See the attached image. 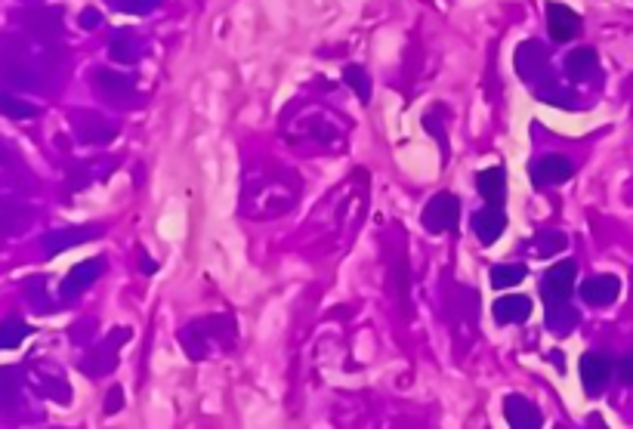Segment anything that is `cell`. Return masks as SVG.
I'll list each match as a JSON object with an SVG mask.
<instances>
[{
	"label": "cell",
	"instance_id": "1",
	"mask_svg": "<svg viewBox=\"0 0 633 429\" xmlns=\"http://www.w3.org/2000/svg\"><path fill=\"white\" fill-rule=\"evenodd\" d=\"M293 183H291V173H282V176H251L247 179V189L241 195V210L251 214L254 205H269V216H278L284 210L293 207Z\"/></svg>",
	"mask_w": 633,
	"mask_h": 429
},
{
	"label": "cell",
	"instance_id": "2",
	"mask_svg": "<svg viewBox=\"0 0 633 429\" xmlns=\"http://www.w3.org/2000/svg\"><path fill=\"white\" fill-rule=\"evenodd\" d=\"M457 220H461V201L451 192H439L427 201L424 214H420V223L429 235H442V232H455Z\"/></svg>",
	"mask_w": 633,
	"mask_h": 429
},
{
	"label": "cell",
	"instance_id": "3",
	"mask_svg": "<svg viewBox=\"0 0 633 429\" xmlns=\"http://www.w3.org/2000/svg\"><path fill=\"white\" fill-rule=\"evenodd\" d=\"M571 173H575L571 161H565L562 155H547V157H541V161L532 164V183L538 186V189L562 186L565 179H571Z\"/></svg>",
	"mask_w": 633,
	"mask_h": 429
},
{
	"label": "cell",
	"instance_id": "4",
	"mask_svg": "<svg viewBox=\"0 0 633 429\" xmlns=\"http://www.w3.org/2000/svg\"><path fill=\"white\" fill-rule=\"evenodd\" d=\"M575 275H578V262L575 260H562V262H556L553 269H547L544 281H541L544 297L547 300H569L571 288H575Z\"/></svg>",
	"mask_w": 633,
	"mask_h": 429
},
{
	"label": "cell",
	"instance_id": "5",
	"mask_svg": "<svg viewBox=\"0 0 633 429\" xmlns=\"http://www.w3.org/2000/svg\"><path fill=\"white\" fill-rule=\"evenodd\" d=\"M504 229H507V214H504L501 205H485L473 214V232L485 247H492L504 235Z\"/></svg>",
	"mask_w": 633,
	"mask_h": 429
},
{
	"label": "cell",
	"instance_id": "6",
	"mask_svg": "<svg viewBox=\"0 0 633 429\" xmlns=\"http://www.w3.org/2000/svg\"><path fill=\"white\" fill-rule=\"evenodd\" d=\"M547 28L553 41H571L581 34V16L575 10H569L565 4H547Z\"/></svg>",
	"mask_w": 633,
	"mask_h": 429
},
{
	"label": "cell",
	"instance_id": "7",
	"mask_svg": "<svg viewBox=\"0 0 633 429\" xmlns=\"http://www.w3.org/2000/svg\"><path fill=\"white\" fill-rule=\"evenodd\" d=\"M609 377H612V361L599 352H587L581 358V380H584V389L590 396L602 393L609 386Z\"/></svg>",
	"mask_w": 633,
	"mask_h": 429
},
{
	"label": "cell",
	"instance_id": "8",
	"mask_svg": "<svg viewBox=\"0 0 633 429\" xmlns=\"http://www.w3.org/2000/svg\"><path fill=\"white\" fill-rule=\"evenodd\" d=\"M504 417H507V424L513 429H538L541 426V411L523 396H510L507 402H504Z\"/></svg>",
	"mask_w": 633,
	"mask_h": 429
},
{
	"label": "cell",
	"instance_id": "9",
	"mask_svg": "<svg viewBox=\"0 0 633 429\" xmlns=\"http://www.w3.org/2000/svg\"><path fill=\"white\" fill-rule=\"evenodd\" d=\"M516 72H519V78H525V81H534L541 74V69L547 65V50L541 47L538 41H525V43H519V50H516Z\"/></svg>",
	"mask_w": 633,
	"mask_h": 429
},
{
	"label": "cell",
	"instance_id": "10",
	"mask_svg": "<svg viewBox=\"0 0 633 429\" xmlns=\"http://www.w3.org/2000/svg\"><path fill=\"white\" fill-rule=\"evenodd\" d=\"M618 291H621V281H618L615 275H593L590 281L581 284V297H584V303H590V306L615 303Z\"/></svg>",
	"mask_w": 633,
	"mask_h": 429
},
{
	"label": "cell",
	"instance_id": "11",
	"mask_svg": "<svg viewBox=\"0 0 633 429\" xmlns=\"http://www.w3.org/2000/svg\"><path fill=\"white\" fill-rule=\"evenodd\" d=\"M492 315L501 321V325H523V321L532 315V300L523 297V293H516V297H501L494 303Z\"/></svg>",
	"mask_w": 633,
	"mask_h": 429
},
{
	"label": "cell",
	"instance_id": "12",
	"mask_svg": "<svg viewBox=\"0 0 633 429\" xmlns=\"http://www.w3.org/2000/svg\"><path fill=\"white\" fill-rule=\"evenodd\" d=\"M476 189H479L482 198L488 201V205H501L504 195H507V173H504V167H485V170H479Z\"/></svg>",
	"mask_w": 633,
	"mask_h": 429
},
{
	"label": "cell",
	"instance_id": "13",
	"mask_svg": "<svg viewBox=\"0 0 633 429\" xmlns=\"http://www.w3.org/2000/svg\"><path fill=\"white\" fill-rule=\"evenodd\" d=\"M102 269H105L102 260H87V262H81V266H74L72 275L62 281V297H74V293H81L84 288H90V284L100 278Z\"/></svg>",
	"mask_w": 633,
	"mask_h": 429
},
{
	"label": "cell",
	"instance_id": "14",
	"mask_svg": "<svg viewBox=\"0 0 633 429\" xmlns=\"http://www.w3.org/2000/svg\"><path fill=\"white\" fill-rule=\"evenodd\" d=\"M578 325V312L569 306V300H547V328L556 337L571 334Z\"/></svg>",
	"mask_w": 633,
	"mask_h": 429
},
{
	"label": "cell",
	"instance_id": "15",
	"mask_svg": "<svg viewBox=\"0 0 633 429\" xmlns=\"http://www.w3.org/2000/svg\"><path fill=\"white\" fill-rule=\"evenodd\" d=\"M565 72H569V78H575V81H590V74L599 72L597 50L581 47V50L569 52V59H565Z\"/></svg>",
	"mask_w": 633,
	"mask_h": 429
},
{
	"label": "cell",
	"instance_id": "16",
	"mask_svg": "<svg viewBox=\"0 0 633 429\" xmlns=\"http://www.w3.org/2000/svg\"><path fill=\"white\" fill-rule=\"evenodd\" d=\"M525 275H529V269L523 262H501V266H492V272H488L492 288H513Z\"/></svg>",
	"mask_w": 633,
	"mask_h": 429
},
{
	"label": "cell",
	"instance_id": "17",
	"mask_svg": "<svg viewBox=\"0 0 633 429\" xmlns=\"http://www.w3.org/2000/svg\"><path fill=\"white\" fill-rule=\"evenodd\" d=\"M32 334V328L19 319H6L0 321V349H16V346Z\"/></svg>",
	"mask_w": 633,
	"mask_h": 429
},
{
	"label": "cell",
	"instance_id": "18",
	"mask_svg": "<svg viewBox=\"0 0 633 429\" xmlns=\"http://www.w3.org/2000/svg\"><path fill=\"white\" fill-rule=\"evenodd\" d=\"M343 84H350L352 90H356V96L361 102H371V81H368V72L361 69V65H346Z\"/></svg>",
	"mask_w": 633,
	"mask_h": 429
},
{
	"label": "cell",
	"instance_id": "19",
	"mask_svg": "<svg viewBox=\"0 0 633 429\" xmlns=\"http://www.w3.org/2000/svg\"><path fill=\"white\" fill-rule=\"evenodd\" d=\"M0 115L22 120V118H34L37 109H34V105L16 100V96H10V93H0Z\"/></svg>",
	"mask_w": 633,
	"mask_h": 429
},
{
	"label": "cell",
	"instance_id": "20",
	"mask_svg": "<svg viewBox=\"0 0 633 429\" xmlns=\"http://www.w3.org/2000/svg\"><path fill=\"white\" fill-rule=\"evenodd\" d=\"M565 235L562 232H541L538 238H534V253H541V257H553V253L565 251Z\"/></svg>",
	"mask_w": 633,
	"mask_h": 429
},
{
	"label": "cell",
	"instance_id": "21",
	"mask_svg": "<svg viewBox=\"0 0 633 429\" xmlns=\"http://www.w3.org/2000/svg\"><path fill=\"white\" fill-rule=\"evenodd\" d=\"M87 238H90V232H59V235L43 238V247H47V253H59L69 244H81V241H87Z\"/></svg>",
	"mask_w": 633,
	"mask_h": 429
},
{
	"label": "cell",
	"instance_id": "22",
	"mask_svg": "<svg viewBox=\"0 0 633 429\" xmlns=\"http://www.w3.org/2000/svg\"><path fill=\"white\" fill-rule=\"evenodd\" d=\"M13 398H16V371L0 367V408H6Z\"/></svg>",
	"mask_w": 633,
	"mask_h": 429
},
{
	"label": "cell",
	"instance_id": "23",
	"mask_svg": "<svg viewBox=\"0 0 633 429\" xmlns=\"http://www.w3.org/2000/svg\"><path fill=\"white\" fill-rule=\"evenodd\" d=\"M439 111H429V115L424 118V124H427V130L433 133L436 139H439V146H442V157H448V137H446V124H439Z\"/></svg>",
	"mask_w": 633,
	"mask_h": 429
},
{
	"label": "cell",
	"instance_id": "24",
	"mask_svg": "<svg viewBox=\"0 0 633 429\" xmlns=\"http://www.w3.org/2000/svg\"><path fill=\"white\" fill-rule=\"evenodd\" d=\"M19 216H22V207H19V205H13V201H4V198H0V232L13 229V225L19 223Z\"/></svg>",
	"mask_w": 633,
	"mask_h": 429
},
{
	"label": "cell",
	"instance_id": "25",
	"mask_svg": "<svg viewBox=\"0 0 633 429\" xmlns=\"http://www.w3.org/2000/svg\"><path fill=\"white\" fill-rule=\"evenodd\" d=\"M100 84L105 90H124L127 87V81L120 78V74H111V72H100Z\"/></svg>",
	"mask_w": 633,
	"mask_h": 429
},
{
	"label": "cell",
	"instance_id": "26",
	"mask_svg": "<svg viewBox=\"0 0 633 429\" xmlns=\"http://www.w3.org/2000/svg\"><path fill=\"white\" fill-rule=\"evenodd\" d=\"M618 377H621V383L633 386V352L628 358H621V365H618Z\"/></svg>",
	"mask_w": 633,
	"mask_h": 429
},
{
	"label": "cell",
	"instance_id": "27",
	"mask_svg": "<svg viewBox=\"0 0 633 429\" xmlns=\"http://www.w3.org/2000/svg\"><path fill=\"white\" fill-rule=\"evenodd\" d=\"M109 398H111V402L105 405V411H109V414H115V411H118V405H124V393H120V386H115V389H111V393H109Z\"/></svg>",
	"mask_w": 633,
	"mask_h": 429
},
{
	"label": "cell",
	"instance_id": "28",
	"mask_svg": "<svg viewBox=\"0 0 633 429\" xmlns=\"http://www.w3.org/2000/svg\"><path fill=\"white\" fill-rule=\"evenodd\" d=\"M81 22H100V13H84V19Z\"/></svg>",
	"mask_w": 633,
	"mask_h": 429
},
{
	"label": "cell",
	"instance_id": "29",
	"mask_svg": "<svg viewBox=\"0 0 633 429\" xmlns=\"http://www.w3.org/2000/svg\"><path fill=\"white\" fill-rule=\"evenodd\" d=\"M0 161H6V155H4V152H0Z\"/></svg>",
	"mask_w": 633,
	"mask_h": 429
}]
</instances>
